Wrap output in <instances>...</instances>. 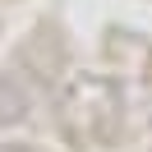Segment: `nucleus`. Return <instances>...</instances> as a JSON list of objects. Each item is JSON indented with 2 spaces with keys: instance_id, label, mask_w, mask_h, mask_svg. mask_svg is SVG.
<instances>
[{
  "instance_id": "1",
  "label": "nucleus",
  "mask_w": 152,
  "mask_h": 152,
  "mask_svg": "<svg viewBox=\"0 0 152 152\" xmlns=\"http://www.w3.org/2000/svg\"><path fill=\"white\" fill-rule=\"evenodd\" d=\"M19 115H23V92L0 83V120H19Z\"/></svg>"
}]
</instances>
